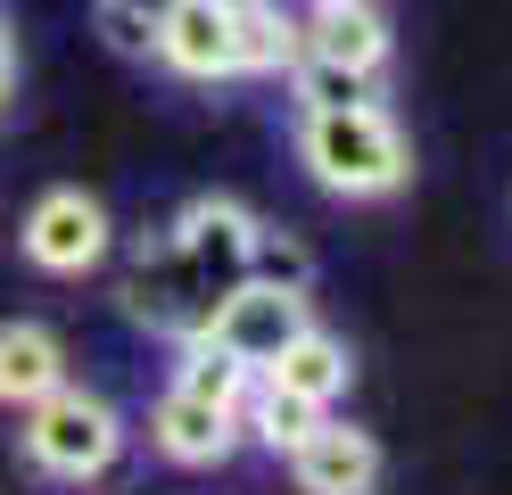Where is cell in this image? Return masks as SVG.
<instances>
[{
    "label": "cell",
    "mask_w": 512,
    "mask_h": 495,
    "mask_svg": "<svg viewBox=\"0 0 512 495\" xmlns=\"http://www.w3.org/2000/svg\"><path fill=\"white\" fill-rule=\"evenodd\" d=\"M298 165L331 198H397L413 182V141L397 132V116L380 108H331V116H298Z\"/></svg>",
    "instance_id": "6da1fadb"
},
{
    "label": "cell",
    "mask_w": 512,
    "mask_h": 495,
    "mask_svg": "<svg viewBox=\"0 0 512 495\" xmlns=\"http://www.w3.org/2000/svg\"><path fill=\"white\" fill-rule=\"evenodd\" d=\"M17 446H25V462H34L42 479H67V487H83V479H100L108 462L124 454V413L108 405L100 388H50L42 405H25V421H17Z\"/></svg>",
    "instance_id": "7a4b0ae2"
},
{
    "label": "cell",
    "mask_w": 512,
    "mask_h": 495,
    "mask_svg": "<svg viewBox=\"0 0 512 495\" xmlns=\"http://www.w3.org/2000/svg\"><path fill=\"white\" fill-rule=\"evenodd\" d=\"M124 314H133L149 339H207V314H215V289L190 273V256L166 240V231H149L133 248V273H124Z\"/></svg>",
    "instance_id": "3957f363"
},
{
    "label": "cell",
    "mask_w": 512,
    "mask_h": 495,
    "mask_svg": "<svg viewBox=\"0 0 512 495\" xmlns=\"http://www.w3.org/2000/svg\"><path fill=\"white\" fill-rule=\"evenodd\" d=\"M17 248H25V264L75 281L116 248V223H108V207L91 190H42L34 207H25V223H17Z\"/></svg>",
    "instance_id": "277c9868"
},
{
    "label": "cell",
    "mask_w": 512,
    "mask_h": 495,
    "mask_svg": "<svg viewBox=\"0 0 512 495\" xmlns=\"http://www.w3.org/2000/svg\"><path fill=\"white\" fill-rule=\"evenodd\" d=\"M248 231H256V215L240 207V198L199 190V198H182V215L166 223V240L190 256V273H199L215 289V306H223L232 289H248Z\"/></svg>",
    "instance_id": "5b68a950"
},
{
    "label": "cell",
    "mask_w": 512,
    "mask_h": 495,
    "mask_svg": "<svg viewBox=\"0 0 512 495\" xmlns=\"http://www.w3.org/2000/svg\"><path fill=\"white\" fill-rule=\"evenodd\" d=\"M306 322H314V314H306V297H290V289H256V281H248V289H232V297L207 314V339L232 355V363L265 372V363L290 347Z\"/></svg>",
    "instance_id": "8992f818"
},
{
    "label": "cell",
    "mask_w": 512,
    "mask_h": 495,
    "mask_svg": "<svg viewBox=\"0 0 512 495\" xmlns=\"http://www.w3.org/2000/svg\"><path fill=\"white\" fill-rule=\"evenodd\" d=\"M149 58L182 83H232V9L223 0H174L149 33Z\"/></svg>",
    "instance_id": "52a82bcc"
},
{
    "label": "cell",
    "mask_w": 512,
    "mask_h": 495,
    "mask_svg": "<svg viewBox=\"0 0 512 495\" xmlns=\"http://www.w3.org/2000/svg\"><path fill=\"white\" fill-rule=\"evenodd\" d=\"M298 495H380V438L356 421H314V438L290 454Z\"/></svg>",
    "instance_id": "ba28073f"
},
{
    "label": "cell",
    "mask_w": 512,
    "mask_h": 495,
    "mask_svg": "<svg viewBox=\"0 0 512 495\" xmlns=\"http://www.w3.org/2000/svg\"><path fill=\"white\" fill-rule=\"evenodd\" d=\"M149 446L166 454V462H182V471H215V462L240 454V413L207 405V396L166 388V396L149 405Z\"/></svg>",
    "instance_id": "9c48e42d"
},
{
    "label": "cell",
    "mask_w": 512,
    "mask_h": 495,
    "mask_svg": "<svg viewBox=\"0 0 512 495\" xmlns=\"http://www.w3.org/2000/svg\"><path fill=\"white\" fill-rule=\"evenodd\" d=\"M298 50L347 66V75H380V66H389V17H380L372 0H331V9H306V17H298Z\"/></svg>",
    "instance_id": "30bf717a"
},
{
    "label": "cell",
    "mask_w": 512,
    "mask_h": 495,
    "mask_svg": "<svg viewBox=\"0 0 512 495\" xmlns=\"http://www.w3.org/2000/svg\"><path fill=\"white\" fill-rule=\"evenodd\" d=\"M50 388H67V339L50 322H0V405L25 413Z\"/></svg>",
    "instance_id": "8fae6325"
},
{
    "label": "cell",
    "mask_w": 512,
    "mask_h": 495,
    "mask_svg": "<svg viewBox=\"0 0 512 495\" xmlns=\"http://www.w3.org/2000/svg\"><path fill=\"white\" fill-rule=\"evenodd\" d=\"M256 380H273V388H290V396H306V405H339V396H347V380H356V363H347V339H331V330H298V339L290 347H281L273 363H265V372H256Z\"/></svg>",
    "instance_id": "7c38bea8"
},
{
    "label": "cell",
    "mask_w": 512,
    "mask_h": 495,
    "mask_svg": "<svg viewBox=\"0 0 512 495\" xmlns=\"http://www.w3.org/2000/svg\"><path fill=\"white\" fill-rule=\"evenodd\" d=\"M290 58H298V9L232 0V75H290Z\"/></svg>",
    "instance_id": "4fadbf2b"
},
{
    "label": "cell",
    "mask_w": 512,
    "mask_h": 495,
    "mask_svg": "<svg viewBox=\"0 0 512 495\" xmlns=\"http://www.w3.org/2000/svg\"><path fill=\"white\" fill-rule=\"evenodd\" d=\"M314 421H323V405H306V396L273 388V380H256V388L240 396V446H265V454H281V462L314 438Z\"/></svg>",
    "instance_id": "5bb4252c"
},
{
    "label": "cell",
    "mask_w": 512,
    "mask_h": 495,
    "mask_svg": "<svg viewBox=\"0 0 512 495\" xmlns=\"http://www.w3.org/2000/svg\"><path fill=\"white\" fill-rule=\"evenodd\" d=\"M174 388H182V396H207V405H223V413H240V396L256 388V372L232 363L215 339H182V347H174Z\"/></svg>",
    "instance_id": "9a60e30c"
},
{
    "label": "cell",
    "mask_w": 512,
    "mask_h": 495,
    "mask_svg": "<svg viewBox=\"0 0 512 495\" xmlns=\"http://www.w3.org/2000/svg\"><path fill=\"white\" fill-rule=\"evenodd\" d=\"M290 99H298V116H331V108H372L380 99V75H347V66L331 58H290Z\"/></svg>",
    "instance_id": "2e32d148"
},
{
    "label": "cell",
    "mask_w": 512,
    "mask_h": 495,
    "mask_svg": "<svg viewBox=\"0 0 512 495\" xmlns=\"http://www.w3.org/2000/svg\"><path fill=\"white\" fill-rule=\"evenodd\" d=\"M248 281H256V289H290V297H306V289H314V256H306V240L256 215V231H248Z\"/></svg>",
    "instance_id": "e0dca14e"
},
{
    "label": "cell",
    "mask_w": 512,
    "mask_h": 495,
    "mask_svg": "<svg viewBox=\"0 0 512 495\" xmlns=\"http://www.w3.org/2000/svg\"><path fill=\"white\" fill-rule=\"evenodd\" d=\"M174 0H100V33H108V50H124V58H149V33H157V17H166Z\"/></svg>",
    "instance_id": "ac0fdd59"
},
{
    "label": "cell",
    "mask_w": 512,
    "mask_h": 495,
    "mask_svg": "<svg viewBox=\"0 0 512 495\" xmlns=\"http://www.w3.org/2000/svg\"><path fill=\"white\" fill-rule=\"evenodd\" d=\"M17 99V58H0V108Z\"/></svg>",
    "instance_id": "d6986e66"
},
{
    "label": "cell",
    "mask_w": 512,
    "mask_h": 495,
    "mask_svg": "<svg viewBox=\"0 0 512 495\" xmlns=\"http://www.w3.org/2000/svg\"><path fill=\"white\" fill-rule=\"evenodd\" d=\"M0 58H17V42H9V17H0Z\"/></svg>",
    "instance_id": "ffe728a7"
},
{
    "label": "cell",
    "mask_w": 512,
    "mask_h": 495,
    "mask_svg": "<svg viewBox=\"0 0 512 495\" xmlns=\"http://www.w3.org/2000/svg\"><path fill=\"white\" fill-rule=\"evenodd\" d=\"M306 9H331V0H306Z\"/></svg>",
    "instance_id": "44dd1931"
},
{
    "label": "cell",
    "mask_w": 512,
    "mask_h": 495,
    "mask_svg": "<svg viewBox=\"0 0 512 495\" xmlns=\"http://www.w3.org/2000/svg\"><path fill=\"white\" fill-rule=\"evenodd\" d=\"M223 9H232V0H223Z\"/></svg>",
    "instance_id": "7402d4cb"
}]
</instances>
